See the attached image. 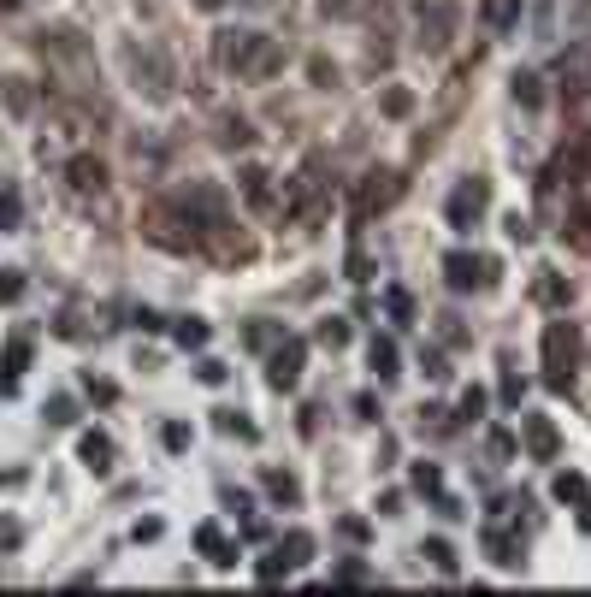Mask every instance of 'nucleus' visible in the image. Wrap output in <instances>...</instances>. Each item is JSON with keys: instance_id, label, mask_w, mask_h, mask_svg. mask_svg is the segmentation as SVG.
I'll use <instances>...</instances> for the list:
<instances>
[{"instance_id": "obj_1", "label": "nucleus", "mask_w": 591, "mask_h": 597, "mask_svg": "<svg viewBox=\"0 0 591 597\" xmlns=\"http://www.w3.org/2000/svg\"><path fill=\"white\" fill-rule=\"evenodd\" d=\"M219 66H231L237 77H272L284 66V48L261 30H225L219 36Z\"/></svg>"}, {"instance_id": "obj_2", "label": "nucleus", "mask_w": 591, "mask_h": 597, "mask_svg": "<svg viewBox=\"0 0 591 597\" xmlns=\"http://www.w3.org/2000/svg\"><path fill=\"white\" fill-rule=\"evenodd\" d=\"M574 373H580V332H574V320H550L544 326V385L568 391Z\"/></svg>"}, {"instance_id": "obj_3", "label": "nucleus", "mask_w": 591, "mask_h": 597, "mask_svg": "<svg viewBox=\"0 0 591 597\" xmlns=\"http://www.w3.org/2000/svg\"><path fill=\"white\" fill-rule=\"evenodd\" d=\"M485 207H491V184L485 178H461L450 207H444V219H450V231H473L485 219Z\"/></svg>"}, {"instance_id": "obj_4", "label": "nucleus", "mask_w": 591, "mask_h": 597, "mask_svg": "<svg viewBox=\"0 0 591 597\" xmlns=\"http://www.w3.org/2000/svg\"><path fill=\"white\" fill-rule=\"evenodd\" d=\"M402 172H367L361 178V190H355V219H373V213H385V207H396L402 201Z\"/></svg>"}, {"instance_id": "obj_5", "label": "nucleus", "mask_w": 591, "mask_h": 597, "mask_svg": "<svg viewBox=\"0 0 591 597\" xmlns=\"http://www.w3.org/2000/svg\"><path fill=\"white\" fill-rule=\"evenodd\" d=\"M444 278H450V290H456V296H467V290H485V284H497V261L456 249V255H444Z\"/></svg>"}, {"instance_id": "obj_6", "label": "nucleus", "mask_w": 591, "mask_h": 597, "mask_svg": "<svg viewBox=\"0 0 591 597\" xmlns=\"http://www.w3.org/2000/svg\"><path fill=\"white\" fill-rule=\"evenodd\" d=\"M302 361H308V343H302V337H278V349H272V361H266V385H272V391H290V385L302 379Z\"/></svg>"}, {"instance_id": "obj_7", "label": "nucleus", "mask_w": 591, "mask_h": 597, "mask_svg": "<svg viewBox=\"0 0 591 597\" xmlns=\"http://www.w3.org/2000/svg\"><path fill=\"white\" fill-rule=\"evenodd\" d=\"M521 444H526L532 462H556L562 432H556V420H544V414H521Z\"/></svg>"}, {"instance_id": "obj_8", "label": "nucleus", "mask_w": 591, "mask_h": 597, "mask_svg": "<svg viewBox=\"0 0 591 597\" xmlns=\"http://www.w3.org/2000/svg\"><path fill=\"white\" fill-rule=\"evenodd\" d=\"M66 178H71V190H77V196H101V190H107V166H101L95 154H71Z\"/></svg>"}, {"instance_id": "obj_9", "label": "nucleus", "mask_w": 591, "mask_h": 597, "mask_svg": "<svg viewBox=\"0 0 591 597\" xmlns=\"http://www.w3.org/2000/svg\"><path fill=\"white\" fill-rule=\"evenodd\" d=\"M420 30H426V36H420L426 48H444L450 30H456V12H450L444 0H420Z\"/></svg>"}, {"instance_id": "obj_10", "label": "nucleus", "mask_w": 591, "mask_h": 597, "mask_svg": "<svg viewBox=\"0 0 591 597\" xmlns=\"http://www.w3.org/2000/svg\"><path fill=\"white\" fill-rule=\"evenodd\" d=\"M562 95H591V48H568L562 54Z\"/></svg>"}, {"instance_id": "obj_11", "label": "nucleus", "mask_w": 591, "mask_h": 597, "mask_svg": "<svg viewBox=\"0 0 591 597\" xmlns=\"http://www.w3.org/2000/svg\"><path fill=\"white\" fill-rule=\"evenodd\" d=\"M24 367H30V337H12V343H6V355H0V397H12V391H18Z\"/></svg>"}, {"instance_id": "obj_12", "label": "nucleus", "mask_w": 591, "mask_h": 597, "mask_svg": "<svg viewBox=\"0 0 591 597\" xmlns=\"http://www.w3.org/2000/svg\"><path fill=\"white\" fill-rule=\"evenodd\" d=\"M196 544H201V556H207L213 568H237V544L213 527V521H201V527H196Z\"/></svg>"}, {"instance_id": "obj_13", "label": "nucleus", "mask_w": 591, "mask_h": 597, "mask_svg": "<svg viewBox=\"0 0 591 597\" xmlns=\"http://www.w3.org/2000/svg\"><path fill=\"white\" fill-rule=\"evenodd\" d=\"M77 456H83L89 473H113V438H107V432H83V438H77Z\"/></svg>"}, {"instance_id": "obj_14", "label": "nucleus", "mask_w": 591, "mask_h": 597, "mask_svg": "<svg viewBox=\"0 0 591 597\" xmlns=\"http://www.w3.org/2000/svg\"><path fill=\"white\" fill-rule=\"evenodd\" d=\"M485 550H491V562H497V568H521V562H526L521 538H509L503 527H485Z\"/></svg>"}, {"instance_id": "obj_15", "label": "nucleus", "mask_w": 591, "mask_h": 597, "mask_svg": "<svg viewBox=\"0 0 591 597\" xmlns=\"http://www.w3.org/2000/svg\"><path fill=\"white\" fill-rule=\"evenodd\" d=\"M278 562H284L290 574H296L302 562H314V532H284V538H278Z\"/></svg>"}, {"instance_id": "obj_16", "label": "nucleus", "mask_w": 591, "mask_h": 597, "mask_svg": "<svg viewBox=\"0 0 591 597\" xmlns=\"http://www.w3.org/2000/svg\"><path fill=\"white\" fill-rule=\"evenodd\" d=\"M266 497L272 503H302V485H296V473H284V467H266Z\"/></svg>"}, {"instance_id": "obj_17", "label": "nucleus", "mask_w": 591, "mask_h": 597, "mask_svg": "<svg viewBox=\"0 0 591 597\" xmlns=\"http://www.w3.org/2000/svg\"><path fill=\"white\" fill-rule=\"evenodd\" d=\"M367 361H373L379 379H396V373H402V367H396V343L391 337H373V343H367Z\"/></svg>"}, {"instance_id": "obj_18", "label": "nucleus", "mask_w": 591, "mask_h": 597, "mask_svg": "<svg viewBox=\"0 0 591 597\" xmlns=\"http://www.w3.org/2000/svg\"><path fill=\"white\" fill-rule=\"evenodd\" d=\"M479 18H485L491 30H509V24L521 18V0H479Z\"/></svg>"}, {"instance_id": "obj_19", "label": "nucleus", "mask_w": 591, "mask_h": 597, "mask_svg": "<svg viewBox=\"0 0 591 597\" xmlns=\"http://www.w3.org/2000/svg\"><path fill=\"white\" fill-rule=\"evenodd\" d=\"M420 556H426L438 574H456V568H461V556H456V544H450V538H426V550H420Z\"/></svg>"}, {"instance_id": "obj_20", "label": "nucleus", "mask_w": 591, "mask_h": 597, "mask_svg": "<svg viewBox=\"0 0 591 597\" xmlns=\"http://www.w3.org/2000/svg\"><path fill=\"white\" fill-rule=\"evenodd\" d=\"M24 225V196L18 184H0V231H18Z\"/></svg>"}, {"instance_id": "obj_21", "label": "nucleus", "mask_w": 591, "mask_h": 597, "mask_svg": "<svg viewBox=\"0 0 591 597\" xmlns=\"http://www.w3.org/2000/svg\"><path fill=\"white\" fill-rule=\"evenodd\" d=\"M266 178H272L266 166H243V196L255 201V207H266V201H272V184H266Z\"/></svg>"}, {"instance_id": "obj_22", "label": "nucleus", "mask_w": 591, "mask_h": 597, "mask_svg": "<svg viewBox=\"0 0 591 597\" xmlns=\"http://www.w3.org/2000/svg\"><path fill=\"white\" fill-rule=\"evenodd\" d=\"M562 503H586L591 497V485H586V473H556V485H550Z\"/></svg>"}, {"instance_id": "obj_23", "label": "nucleus", "mask_w": 591, "mask_h": 597, "mask_svg": "<svg viewBox=\"0 0 591 597\" xmlns=\"http://www.w3.org/2000/svg\"><path fill=\"white\" fill-rule=\"evenodd\" d=\"M515 101H521V107H544V83H538L532 71H515Z\"/></svg>"}, {"instance_id": "obj_24", "label": "nucleus", "mask_w": 591, "mask_h": 597, "mask_svg": "<svg viewBox=\"0 0 591 597\" xmlns=\"http://www.w3.org/2000/svg\"><path fill=\"white\" fill-rule=\"evenodd\" d=\"M379 107H385V119H408V113H414V89H385Z\"/></svg>"}, {"instance_id": "obj_25", "label": "nucleus", "mask_w": 591, "mask_h": 597, "mask_svg": "<svg viewBox=\"0 0 591 597\" xmlns=\"http://www.w3.org/2000/svg\"><path fill=\"white\" fill-rule=\"evenodd\" d=\"M219 142H225V148H249V142H255L249 119H225V125H219Z\"/></svg>"}, {"instance_id": "obj_26", "label": "nucleus", "mask_w": 591, "mask_h": 597, "mask_svg": "<svg viewBox=\"0 0 591 597\" xmlns=\"http://www.w3.org/2000/svg\"><path fill=\"white\" fill-rule=\"evenodd\" d=\"M414 491H426V497H438V491H444V473H438V467H432V462H420V467H414Z\"/></svg>"}, {"instance_id": "obj_27", "label": "nucleus", "mask_w": 591, "mask_h": 597, "mask_svg": "<svg viewBox=\"0 0 591 597\" xmlns=\"http://www.w3.org/2000/svg\"><path fill=\"white\" fill-rule=\"evenodd\" d=\"M42 414H48V426H71V420H77V402H71V397H48Z\"/></svg>"}, {"instance_id": "obj_28", "label": "nucleus", "mask_w": 591, "mask_h": 597, "mask_svg": "<svg viewBox=\"0 0 591 597\" xmlns=\"http://www.w3.org/2000/svg\"><path fill=\"white\" fill-rule=\"evenodd\" d=\"M172 337H178L184 349H201V343H207V326H201V320H178V326H172Z\"/></svg>"}, {"instance_id": "obj_29", "label": "nucleus", "mask_w": 591, "mask_h": 597, "mask_svg": "<svg viewBox=\"0 0 591 597\" xmlns=\"http://www.w3.org/2000/svg\"><path fill=\"white\" fill-rule=\"evenodd\" d=\"M385 308H391V320H402V326L414 320V296H408V290H385Z\"/></svg>"}, {"instance_id": "obj_30", "label": "nucleus", "mask_w": 591, "mask_h": 597, "mask_svg": "<svg viewBox=\"0 0 591 597\" xmlns=\"http://www.w3.org/2000/svg\"><path fill=\"white\" fill-rule=\"evenodd\" d=\"M0 89H6V107H12V113H24V107H30V83H24V77H6Z\"/></svg>"}, {"instance_id": "obj_31", "label": "nucleus", "mask_w": 591, "mask_h": 597, "mask_svg": "<svg viewBox=\"0 0 591 597\" xmlns=\"http://www.w3.org/2000/svg\"><path fill=\"white\" fill-rule=\"evenodd\" d=\"M331 580H337V586H367L373 574H367L361 562H337V568H331Z\"/></svg>"}, {"instance_id": "obj_32", "label": "nucleus", "mask_w": 591, "mask_h": 597, "mask_svg": "<svg viewBox=\"0 0 591 597\" xmlns=\"http://www.w3.org/2000/svg\"><path fill=\"white\" fill-rule=\"evenodd\" d=\"M320 343H326V349H343V343H349V320H320Z\"/></svg>"}, {"instance_id": "obj_33", "label": "nucleus", "mask_w": 591, "mask_h": 597, "mask_svg": "<svg viewBox=\"0 0 591 597\" xmlns=\"http://www.w3.org/2000/svg\"><path fill=\"white\" fill-rule=\"evenodd\" d=\"M485 391H479V385H467V391H461V420H479V414H485Z\"/></svg>"}, {"instance_id": "obj_34", "label": "nucleus", "mask_w": 591, "mask_h": 597, "mask_svg": "<svg viewBox=\"0 0 591 597\" xmlns=\"http://www.w3.org/2000/svg\"><path fill=\"white\" fill-rule=\"evenodd\" d=\"M196 373H201V385H225V379H231V367H225V361H213V355L201 361Z\"/></svg>"}, {"instance_id": "obj_35", "label": "nucleus", "mask_w": 591, "mask_h": 597, "mask_svg": "<svg viewBox=\"0 0 591 597\" xmlns=\"http://www.w3.org/2000/svg\"><path fill=\"white\" fill-rule=\"evenodd\" d=\"M308 77H314L320 89H331V83H337V66H331V60H320V54H314V60H308Z\"/></svg>"}, {"instance_id": "obj_36", "label": "nucleus", "mask_w": 591, "mask_h": 597, "mask_svg": "<svg viewBox=\"0 0 591 597\" xmlns=\"http://www.w3.org/2000/svg\"><path fill=\"white\" fill-rule=\"evenodd\" d=\"M219 432H237V438H255V426H249V420H237L231 408H219Z\"/></svg>"}, {"instance_id": "obj_37", "label": "nucleus", "mask_w": 591, "mask_h": 597, "mask_svg": "<svg viewBox=\"0 0 591 597\" xmlns=\"http://www.w3.org/2000/svg\"><path fill=\"white\" fill-rule=\"evenodd\" d=\"M24 296V272H0V302H18Z\"/></svg>"}, {"instance_id": "obj_38", "label": "nucleus", "mask_w": 591, "mask_h": 597, "mask_svg": "<svg viewBox=\"0 0 591 597\" xmlns=\"http://www.w3.org/2000/svg\"><path fill=\"white\" fill-rule=\"evenodd\" d=\"M278 337H284V326H249V343H255V349H272Z\"/></svg>"}, {"instance_id": "obj_39", "label": "nucleus", "mask_w": 591, "mask_h": 597, "mask_svg": "<svg viewBox=\"0 0 591 597\" xmlns=\"http://www.w3.org/2000/svg\"><path fill=\"white\" fill-rule=\"evenodd\" d=\"M538 302H568V284H562V278H544V284H538Z\"/></svg>"}, {"instance_id": "obj_40", "label": "nucleus", "mask_w": 591, "mask_h": 597, "mask_svg": "<svg viewBox=\"0 0 591 597\" xmlns=\"http://www.w3.org/2000/svg\"><path fill=\"white\" fill-rule=\"evenodd\" d=\"M337 532H343V538H355V544H361V538H367V521H355V515H343V521H337Z\"/></svg>"}, {"instance_id": "obj_41", "label": "nucleus", "mask_w": 591, "mask_h": 597, "mask_svg": "<svg viewBox=\"0 0 591 597\" xmlns=\"http://www.w3.org/2000/svg\"><path fill=\"white\" fill-rule=\"evenodd\" d=\"M184 444H190V426L172 420V426H166V450H184Z\"/></svg>"}, {"instance_id": "obj_42", "label": "nucleus", "mask_w": 591, "mask_h": 597, "mask_svg": "<svg viewBox=\"0 0 591 597\" xmlns=\"http://www.w3.org/2000/svg\"><path fill=\"white\" fill-rule=\"evenodd\" d=\"M444 373H450V367H444V355H438V349H426V379H444Z\"/></svg>"}, {"instance_id": "obj_43", "label": "nucleus", "mask_w": 591, "mask_h": 597, "mask_svg": "<svg viewBox=\"0 0 591 597\" xmlns=\"http://www.w3.org/2000/svg\"><path fill=\"white\" fill-rule=\"evenodd\" d=\"M491 456H515V438H509V432H491Z\"/></svg>"}, {"instance_id": "obj_44", "label": "nucleus", "mask_w": 591, "mask_h": 597, "mask_svg": "<svg viewBox=\"0 0 591 597\" xmlns=\"http://www.w3.org/2000/svg\"><path fill=\"white\" fill-rule=\"evenodd\" d=\"M131 326H142V332H160V314H154V308H136Z\"/></svg>"}, {"instance_id": "obj_45", "label": "nucleus", "mask_w": 591, "mask_h": 597, "mask_svg": "<svg viewBox=\"0 0 591 597\" xmlns=\"http://www.w3.org/2000/svg\"><path fill=\"white\" fill-rule=\"evenodd\" d=\"M503 402H509V408L521 402V379H515V373H503Z\"/></svg>"}, {"instance_id": "obj_46", "label": "nucleus", "mask_w": 591, "mask_h": 597, "mask_svg": "<svg viewBox=\"0 0 591 597\" xmlns=\"http://www.w3.org/2000/svg\"><path fill=\"white\" fill-rule=\"evenodd\" d=\"M89 397H95V402H113V397H119V391H113L107 379H89Z\"/></svg>"}, {"instance_id": "obj_47", "label": "nucleus", "mask_w": 591, "mask_h": 597, "mask_svg": "<svg viewBox=\"0 0 591 597\" xmlns=\"http://www.w3.org/2000/svg\"><path fill=\"white\" fill-rule=\"evenodd\" d=\"M580 527L591 532V497H586V503H580Z\"/></svg>"}, {"instance_id": "obj_48", "label": "nucleus", "mask_w": 591, "mask_h": 597, "mask_svg": "<svg viewBox=\"0 0 591 597\" xmlns=\"http://www.w3.org/2000/svg\"><path fill=\"white\" fill-rule=\"evenodd\" d=\"M0 6H6V12H12V6H18V0H0Z\"/></svg>"}]
</instances>
